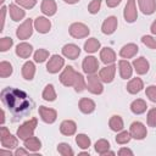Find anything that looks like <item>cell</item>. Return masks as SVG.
<instances>
[{
	"label": "cell",
	"mask_w": 156,
	"mask_h": 156,
	"mask_svg": "<svg viewBox=\"0 0 156 156\" xmlns=\"http://www.w3.org/2000/svg\"><path fill=\"white\" fill-rule=\"evenodd\" d=\"M0 96L2 104L7 107V110L12 115L13 122H17L23 117L28 116L34 107V101L26 91L21 89L7 87L1 90Z\"/></svg>",
	"instance_id": "cell-1"
},
{
	"label": "cell",
	"mask_w": 156,
	"mask_h": 156,
	"mask_svg": "<svg viewBox=\"0 0 156 156\" xmlns=\"http://www.w3.org/2000/svg\"><path fill=\"white\" fill-rule=\"evenodd\" d=\"M60 82L65 87H73L77 93H80L85 89V82L80 73L76 72L72 66H67L60 76Z\"/></svg>",
	"instance_id": "cell-2"
},
{
	"label": "cell",
	"mask_w": 156,
	"mask_h": 156,
	"mask_svg": "<svg viewBox=\"0 0 156 156\" xmlns=\"http://www.w3.org/2000/svg\"><path fill=\"white\" fill-rule=\"evenodd\" d=\"M37 123H38V119L34 117V118H30L29 121L24 122L18 129H17V136L22 140H26L27 138L32 136L34 130H35V127H37Z\"/></svg>",
	"instance_id": "cell-3"
},
{
	"label": "cell",
	"mask_w": 156,
	"mask_h": 156,
	"mask_svg": "<svg viewBox=\"0 0 156 156\" xmlns=\"http://www.w3.org/2000/svg\"><path fill=\"white\" fill-rule=\"evenodd\" d=\"M0 141H1L2 147H6V149H13L18 144L17 138L13 136L9 132V129L6 127H1V130H0Z\"/></svg>",
	"instance_id": "cell-4"
},
{
	"label": "cell",
	"mask_w": 156,
	"mask_h": 156,
	"mask_svg": "<svg viewBox=\"0 0 156 156\" xmlns=\"http://www.w3.org/2000/svg\"><path fill=\"white\" fill-rule=\"evenodd\" d=\"M69 34L76 38V39H80V38H84V37H88L89 34V28L84 24V23H79V22H76V23H72L69 26Z\"/></svg>",
	"instance_id": "cell-5"
},
{
	"label": "cell",
	"mask_w": 156,
	"mask_h": 156,
	"mask_svg": "<svg viewBox=\"0 0 156 156\" xmlns=\"http://www.w3.org/2000/svg\"><path fill=\"white\" fill-rule=\"evenodd\" d=\"M87 88L90 93L93 94H101L102 90H104V87H102V83H101V79L98 78V76L95 74H89L88 78H87Z\"/></svg>",
	"instance_id": "cell-6"
},
{
	"label": "cell",
	"mask_w": 156,
	"mask_h": 156,
	"mask_svg": "<svg viewBox=\"0 0 156 156\" xmlns=\"http://www.w3.org/2000/svg\"><path fill=\"white\" fill-rule=\"evenodd\" d=\"M33 33V21L30 18L26 20L16 30V35L18 39H27Z\"/></svg>",
	"instance_id": "cell-7"
},
{
	"label": "cell",
	"mask_w": 156,
	"mask_h": 156,
	"mask_svg": "<svg viewBox=\"0 0 156 156\" xmlns=\"http://www.w3.org/2000/svg\"><path fill=\"white\" fill-rule=\"evenodd\" d=\"M82 68H83V72L87 73V74H94L98 68H99V61L96 57L94 56H87L84 57L83 60V63H82Z\"/></svg>",
	"instance_id": "cell-8"
},
{
	"label": "cell",
	"mask_w": 156,
	"mask_h": 156,
	"mask_svg": "<svg viewBox=\"0 0 156 156\" xmlns=\"http://www.w3.org/2000/svg\"><path fill=\"white\" fill-rule=\"evenodd\" d=\"M132 138L136 139V140H141L146 136L147 132H146V127L141 123V122H133L130 124V130H129Z\"/></svg>",
	"instance_id": "cell-9"
},
{
	"label": "cell",
	"mask_w": 156,
	"mask_h": 156,
	"mask_svg": "<svg viewBox=\"0 0 156 156\" xmlns=\"http://www.w3.org/2000/svg\"><path fill=\"white\" fill-rule=\"evenodd\" d=\"M124 20L129 23L134 22L138 17V12H136V6H135V0H128L127 5L124 7V12H123Z\"/></svg>",
	"instance_id": "cell-10"
},
{
	"label": "cell",
	"mask_w": 156,
	"mask_h": 156,
	"mask_svg": "<svg viewBox=\"0 0 156 156\" xmlns=\"http://www.w3.org/2000/svg\"><path fill=\"white\" fill-rule=\"evenodd\" d=\"M65 65V60L58 55H52L46 65V69L49 73H57Z\"/></svg>",
	"instance_id": "cell-11"
},
{
	"label": "cell",
	"mask_w": 156,
	"mask_h": 156,
	"mask_svg": "<svg viewBox=\"0 0 156 156\" xmlns=\"http://www.w3.org/2000/svg\"><path fill=\"white\" fill-rule=\"evenodd\" d=\"M115 73H116V66L115 65H110V66H106V67L100 69L99 78L104 83H111L113 80V78H115Z\"/></svg>",
	"instance_id": "cell-12"
},
{
	"label": "cell",
	"mask_w": 156,
	"mask_h": 156,
	"mask_svg": "<svg viewBox=\"0 0 156 156\" xmlns=\"http://www.w3.org/2000/svg\"><path fill=\"white\" fill-rule=\"evenodd\" d=\"M39 115L45 123H54L56 121V117H57V112L54 108H49L45 106L39 107Z\"/></svg>",
	"instance_id": "cell-13"
},
{
	"label": "cell",
	"mask_w": 156,
	"mask_h": 156,
	"mask_svg": "<svg viewBox=\"0 0 156 156\" xmlns=\"http://www.w3.org/2000/svg\"><path fill=\"white\" fill-rule=\"evenodd\" d=\"M117 24H118V22H117V17H115V16H110V17H107V18L104 21L102 27H101V30H102L104 34H112V33L116 30Z\"/></svg>",
	"instance_id": "cell-14"
},
{
	"label": "cell",
	"mask_w": 156,
	"mask_h": 156,
	"mask_svg": "<svg viewBox=\"0 0 156 156\" xmlns=\"http://www.w3.org/2000/svg\"><path fill=\"white\" fill-rule=\"evenodd\" d=\"M34 28H35L39 33L45 34V33H48V32L50 30V28H51V22H50L48 18H45V17H38V18L34 20Z\"/></svg>",
	"instance_id": "cell-15"
},
{
	"label": "cell",
	"mask_w": 156,
	"mask_h": 156,
	"mask_svg": "<svg viewBox=\"0 0 156 156\" xmlns=\"http://www.w3.org/2000/svg\"><path fill=\"white\" fill-rule=\"evenodd\" d=\"M62 54H63V56H66L67 58L74 60V58H77V57L79 56L80 49H79L77 45H74V44H66V45L62 48Z\"/></svg>",
	"instance_id": "cell-16"
},
{
	"label": "cell",
	"mask_w": 156,
	"mask_h": 156,
	"mask_svg": "<svg viewBox=\"0 0 156 156\" xmlns=\"http://www.w3.org/2000/svg\"><path fill=\"white\" fill-rule=\"evenodd\" d=\"M133 67L138 74H145L149 71V62L145 57H138L133 61Z\"/></svg>",
	"instance_id": "cell-17"
},
{
	"label": "cell",
	"mask_w": 156,
	"mask_h": 156,
	"mask_svg": "<svg viewBox=\"0 0 156 156\" xmlns=\"http://www.w3.org/2000/svg\"><path fill=\"white\" fill-rule=\"evenodd\" d=\"M139 7L144 15H151L156 10V1L155 0H138Z\"/></svg>",
	"instance_id": "cell-18"
},
{
	"label": "cell",
	"mask_w": 156,
	"mask_h": 156,
	"mask_svg": "<svg viewBox=\"0 0 156 156\" xmlns=\"http://www.w3.org/2000/svg\"><path fill=\"white\" fill-rule=\"evenodd\" d=\"M76 129H77V126L73 121L71 119H66L63 121L61 124H60V132L63 134V135H73L76 133Z\"/></svg>",
	"instance_id": "cell-19"
},
{
	"label": "cell",
	"mask_w": 156,
	"mask_h": 156,
	"mask_svg": "<svg viewBox=\"0 0 156 156\" xmlns=\"http://www.w3.org/2000/svg\"><path fill=\"white\" fill-rule=\"evenodd\" d=\"M33 51V48L30 44L28 43H20L17 46H16V55L22 57V58H27L30 56Z\"/></svg>",
	"instance_id": "cell-20"
},
{
	"label": "cell",
	"mask_w": 156,
	"mask_h": 156,
	"mask_svg": "<svg viewBox=\"0 0 156 156\" xmlns=\"http://www.w3.org/2000/svg\"><path fill=\"white\" fill-rule=\"evenodd\" d=\"M118 67H119V74L123 79H128L132 77V73H133V68H132V65L126 61V60H121L118 62Z\"/></svg>",
	"instance_id": "cell-21"
},
{
	"label": "cell",
	"mask_w": 156,
	"mask_h": 156,
	"mask_svg": "<svg viewBox=\"0 0 156 156\" xmlns=\"http://www.w3.org/2000/svg\"><path fill=\"white\" fill-rule=\"evenodd\" d=\"M138 51H139V48H138L135 44L130 43V44H127V45H124V46L121 49V51H119V55H121L122 57H124V58H130V57L135 56Z\"/></svg>",
	"instance_id": "cell-22"
},
{
	"label": "cell",
	"mask_w": 156,
	"mask_h": 156,
	"mask_svg": "<svg viewBox=\"0 0 156 156\" xmlns=\"http://www.w3.org/2000/svg\"><path fill=\"white\" fill-rule=\"evenodd\" d=\"M79 110L83 112V113H91L94 110H95V102L91 100V99H88V98H83L79 100Z\"/></svg>",
	"instance_id": "cell-23"
},
{
	"label": "cell",
	"mask_w": 156,
	"mask_h": 156,
	"mask_svg": "<svg viewBox=\"0 0 156 156\" xmlns=\"http://www.w3.org/2000/svg\"><path fill=\"white\" fill-rule=\"evenodd\" d=\"M100 58L105 65L113 63L116 60V54L111 48H104L100 52Z\"/></svg>",
	"instance_id": "cell-24"
},
{
	"label": "cell",
	"mask_w": 156,
	"mask_h": 156,
	"mask_svg": "<svg viewBox=\"0 0 156 156\" xmlns=\"http://www.w3.org/2000/svg\"><path fill=\"white\" fill-rule=\"evenodd\" d=\"M35 74V66L32 61H27L22 67V76L27 80H32Z\"/></svg>",
	"instance_id": "cell-25"
},
{
	"label": "cell",
	"mask_w": 156,
	"mask_h": 156,
	"mask_svg": "<svg viewBox=\"0 0 156 156\" xmlns=\"http://www.w3.org/2000/svg\"><path fill=\"white\" fill-rule=\"evenodd\" d=\"M56 2L54 0H43L41 2V12L46 16H52L56 13Z\"/></svg>",
	"instance_id": "cell-26"
},
{
	"label": "cell",
	"mask_w": 156,
	"mask_h": 156,
	"mask_svg": "<svg viewBox=\"0 0 156 156\" xmlns=\"http://www.w3.org/2000/svg\"><path fill=\"white\" fill-rule=\"evenodd\" d=\"M9 11H10L11 18H12L13 21H16V22L20 21V20H22V18L26 16L24 10H22L20 6H17V5H15V4H11V5H10Z\"/></svg>",
	"instance_id": "cell-27"
},
{
	"label": "cell",
	"mask_w": 156,
	"mask_h": 156,
	"mask_svg": "<svg viewBox=\"0 0 156 156\" xmlns=\"http://www.w3.org/2000/svg\"><path fill=\"white\" fill-rule=\"evenodd\" d=\"M143 87H144V84H143V80L140 78H133L127 84V90L130 94H136L143 89Z\"/></svg>",
	"instance_id": "cell-28"
},
{
	"label": "cell",
	"mask_w": 156,
	"mask_h": 156,
	"mask_svg": "<svg viewBox=\"0 0 156 156\" xmlns=\"http://www.w3.org/2000/svg\"><path fill=\"white\" fill-rule=\"evenodd\" d=\"M24 146H26V149H28L29 151H38L40 147H41V143H40V140L37 138V136H29V138H27L26 140H24Z\"/></svg>",
	"instance_id": "cell-29"
},
{
	"label": "cell",
	"mask_w": 156,
	"mask_h": 156,
	"mask_svg": "<svg viewBox=\"0 0 156 156\" xmlns=\"http://www.w3.org/2000/svg\"><path fill=\"white\" fill-rule=\"evenodd\" d=\"M146 107H147L146 106V102L144 100H141V99H136V100H134L130 104V110L135 115H140V113L145 112L146 111Z\"/></svg>",
	"instance_id": "cell-30"
},
{
	"label": "cell",
	"mask_w": 156,
	"mask_h": 156,
	"mask_svg": "<svg viewBox=\"0 0 156 156\" xmlns=\"http://www.w3.org/2000/svg\"><path fill=\"white\" fill-rule=\"evenodd\" d=\"M108 124H110V128L113 132H119V130L123 129V119L121 118V116H117V115L116 116H112L110 118Z\"/></svg>",
	"instance_id": "cell-31"
},
{
	"label": "cell",
	"mask_w": 156,
	"mask_h": 156,
	"mask_svg": "<svg viewBox=\"0 0 156 156\" xmlns=\"http://www.w3.org/2000/svg\"><path fill=\"white\" fill-rule=\"evenodd\" d=\"M100 48V41L96 38H90L84 43V50L87 52H95Z\"/></svg>",
	"instance_id": "cell-32"
},
{
	"label": "cell",
	"mask_w": 156,
	"mask_h": 156,
	"mask_svg": "<svg viewBox=\"0 0 156 156\" xmlns=\"http://www.w3.org/2000/svg\"><path fill=\"white\" fill-rule=\"evenodd\" d=\"M110 149V143L105 139H100L95 143V151L100 155H105Z\"/></svg>",
	"instance_id": "cell-33"
},
{
	"label": "cell",
	"mask_w": 156,
	"mask_h": 156,
	"mask_svg": "<svg viewBox=\"0 0 156 156\" xmlns=\"http://www.w3.org/2000/svg\"><path fill=\"white\" fill-rule=\"evenodd\" d=\"M43 99L46 101H54L56 99V91L52 84H48L43 91Z\"/></svg>",
	"instance_id": "cell-34"
},
{
	"label": "cell",
	"mask_w": 156,
	"mask_h": 156,
	"mask_svg": "<svg viewBox=\"0 0 156 156\" xmlns=\"http://www.w3.org/2000/svg\"><path fill=\"white\" fill-rule=\"evenodd\" d=\"M12 71L13 69H12V66H11L10 62H7V61H1L0 62V76H1V78H6V77L11 76Z\"/></svg>",
	"instance_id": "cell-35"
},
{
	"label": "cell",
	"mask_w": 156,
	"mask_h": 156,
	"mask_svg": "<svg viewBox=\"0 0 156 156\" xmlns=\"http://www.w3.org/2000/svg\"><path fill=\"white\" fill-rule=\"evenodd\" d=\"M76 143L80 149H88L90 146V139L85 134H78L76 138Z\"/></svg>",
	"instance_id": "cell-36"
},
{
	"label": "cell",
	"mask_w": 156,
	"mask_h": 156,
	"mask_svg": "<svg viewBox=\"0 0 156 156\" xmlns=\"http://www.w3.org/2000/svg\"><path fill=\"white\" fill-rule=\"evenodd\" d=\"M49 56V51L45 50V49H38L35 52H34V61L38 62V63H41L44 62Z\"/></svg>",
	"instance_id": "cell-37"
},
{
	"label": "cell",
	"mask_w": 156,
	"mask_h": 156,
	"mask_svg": "<svg viewBox=\"0 0 156 156\" xmlns=\"http://www.w3.org/2000/svg\"><path fill=\"white\" fill-rule=\"evenodd\" d=\"M57 151H58V154H61L62 156H73V154H74L73 150H72V147H71L68 144H66V143L58 144Z\"/></svg>",
	"instance_id": "cell-38"
},
{
	"label": "cell",
	"mask_w": 156,
	"mask_h": 156,
	"mask_svg": "<svg viewBox=\"0 0 156 156\" xmlns=\"http://www.w3.org/2000/svg\"><path fill=\"white\" fill-rule=\"evenodd\" d=\"M130 138H132V135H130V133H128L127 130H123V132H121L119 134H117V136H116V143L117 144H127L129 140H130Z\"/></svg>",
	"instance_id": "cell-39"
},
{
	"label": "cell",
	"mask_w": 156,
	"mask_h": 156,
	"mask_svg": "<svg viewBox=\"0 0 156 156\" xmlns=\"http://www.w3.org/2000/svg\"><path fill=\"white\" fill-rule=\"evenodd\" d=\"M13 44V40L10 37H4L0 40V51H7Z\"/></svg>",
	"instance_id": "cell-40"
},
{
	"label": "cell",
	"mask_w": 156,
	"mask_h": 156,
	"mask_svg": "<svg viewBox=\"0 0 156 156\" xmlns=\"http://www.w3.org/2000/svg\"><path fill=\"white\" fill-rule=\"evenodd\" d=\"M141 43L150 49H156V38H152L150 35H144L141 38Z\"/></svg>",
	"instance_id": "cell-41"
},
{
	"label": "cell",
	"mask_w": 156,
	"mask_h": 156,
	"mask_svg": "<svg viewBox=\"0 0 156 156\" xmlns=\"http://www.w3.org/2000/svg\"><path fill=\"white\" fill-rule=\"evenodd\" d=\"M100 6H101V0H93L89 5H88V11L93 15L98 13L99 10H100Z\"/></svg>",
	"instance_id": "cell-42"
},
{
	"label": "cell",
	"mask_w": 156,
	"mask_h": 156,
	"mask_svg": "<svg viewBox=\"0 0 156 156\" xmlns=\"http://www.w3.org/2000/svg\"><path fill=\"white\" fill-rule=\"evenodd\" d=\"M147 124L149 127H156V107L151 108L147 113Z\"/></svg>",
	"instance_id": "cell-43"
},
{
	"label": "cell",
	"mask_w": 156,
	"mask_h": 156,
	"mask_svg": "<svg viewBox=\"0 0 156 156\" xmlns=\"http://www.w3.org/2000/svg\"><path fill=\"white\" fill-rule=\"evenodd\" d=\"M15 1L20 6H23L24 9H32L37 4V0H15Z\"/></svg>",
	"instance_id": "cell-44"
},
{
	"label": "cell",
	"mask_w": 156,
	"mask_h": 156,
	"mask_svg": "<svg viewBox=\"0 0 156 156\" xmlns=\"http://www.w3.org/2000/svg\"><path fill=\"white\" fill-rule=\"evenodd\" d=\"M145 94H146V96H147L152 102H156V87H155V85L147 87Z\"/></svg>",
	"instance_id": "cell-45"
},
{
	"label": "cell",
	"mask_w": 156,
	"mask_h": 156,
	"mask_svg": "<svg viewBox=\"0 0 156 156\" xmlns=\"http://www.w3.org/2000/svg\"><path fill=\"white\" fill-rule=\"evenodd\" d=\"M118 155H119V156H126V155L132 156V155H133V151L129 150V149H127V147H122V149L118 151Z\"/></svg>",
	"instance_id": "cell-46"
},
{
	"label": "cell",
	"mask_w": 156,
	"mask_h": 156,
	"mask_svg": "<svg viewBox=\"0 0 156 156\" xmlns=\"http://www.w3.org/2000/svg\"><path fill=\"white\" fill-rule=\"evenodd\" d=\"M5 15H6V7L2 6V7H1V27H0V30L4 29V24H5Z\"/></svg>",
	"instance_id": "cell-47"
},
{
	"label": "cell",
	"mask_w": 156,
	"mask_h": 156,
	"mask_svg": "<svg viewBox=\"0 0 156 156\" xmlns=\"http://www.w3.org/2000/svg\"><path fill=\"white\" fill-rule=\"evenodd\" d=\"M121 1L122 0H106V5L108 7H116L117 5H119Z\"/></svg>",
	"instance_id": "cell-48"
},
{
	"label": "cell",
	"mask_w": 156,
	"mask_h": 156,
	"mask_svg": "<svg viewBox=\"0 0 156 156\" xmlns=\"http://www.w3.org/2000/svg\"><path fill=\"white\" fill-rule=\"evenodd\" d=\"M15 155H16V156H20V155H28V151L24 150V149H17V150L15 151Z\"/></svg>",
	"instance_id": "cell-49"
},
{
	"label": "cell",
	"mask_w": 156,
	"mask_h": 156,
	"mask_svg": "<svg viewBox=\"0 0 156 156\" xmlns=\"http://www.w3.org/2000/svg\"><path fill=\"white\" fill-rule=\"evenodd\" d=\"M150 29H151V33L156 35V20L152 22V24H151V28H150Z\"/></svg>",
	"instance_id": "cell-50"
},
{
	"label": "cell",
	"mask_w": 156,
	"mask_h": 156,
	"mask_svg": "<svg viewBox=\"0 0 156 156\" xmlns=\"http://www.w3.org/2000/svg\"><path fill=\"white\" fill-rule=\"evenodd\" d=\"M0 154H1V155H10V156L12 155V154H11V151H5V150H1V151H0Z\"/></svg>",
	"instance_id": "cell-51"
},
{
	"label": "cell",
	"mask_w": 156,
	"mask_h": 156,
	"mask_svg": "<svg viewBox=\"0 0 156 156\" xmlns=\"http://www.w3.org/2000/svg\"><path fill=\"white\" fill-rule=\"evenodd\" d=\"M65 2H67V4H76V2H78L79 0H63Z\"/></svg>",
	"instance_id": "cell-52"
},
{
	"label": "cell",
	"mask_w": 156,
	"mask_h": 156,
	"mask_svg": "<svg viewBox=\"0 0 156 156\" xmlns=\"http://www.w3.org/2000/svg\"><path fill=\"white\" fill-rule=\"evenodd\" d=\"M4 122H5V112L1 111V124H4Z\"/></svg>",
	"instance_id": "cell-53"
},
{
	"label": "cell",
	"mask_w": 156,
	"mask_h": 156,
	"mask_svg": "<svg viewBox=\"0 0 156 156\" xmlns=\"http://www.w3.org/2000/svg\"><path fill=\"white\" fill-rule=\"evenodd\" d=\"M105 155H115V152H113V151H107Z\"/></svg>",
	"instance_id": "cell-54"
},
{
	"label": "cell",
	"mask_w": 156,
	"mask_h": 156,
	"mask_svg": "<svg viewBox=\"0 0 156 156\" xmlns=\"http://www.w3.org/2000/svg\"><path fill=\"white\" fill-rule=\"evenodd\" d=\"M0 1H1V4H2V2H4V0H0Z\"/></svg>",
	"instance_id": "cell-55"
}]
</instances>
